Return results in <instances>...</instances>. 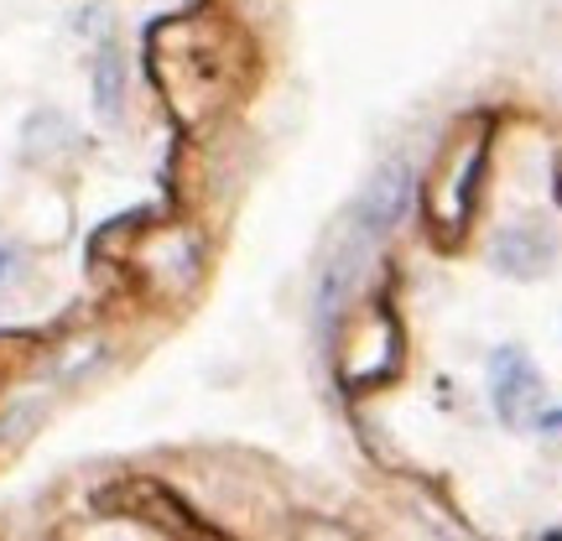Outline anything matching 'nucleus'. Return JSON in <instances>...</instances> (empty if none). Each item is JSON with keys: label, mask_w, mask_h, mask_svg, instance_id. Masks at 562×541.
Returning a JSON list of instances; mask_svg holds the SVG:
<instances>
[{"label": "nucleus", "mask_w": 562, "mask_h": 541, "mask_svg": "<svg viewBox=\"0 0 562 541\" xmlns=\"http://www.w3.org/2000/svg\"><path fill=\"white\" fill-rule=\"evenodd\" d=\"M16 281H21V256H16V250H11L5 240H0V297H5V292H11Z\"/></svg>", "instance_id": "obj_3"}, {"label": "nucleus", "mask_w": 562, "mask_h": 541, "mask_svg": "<svg viewBox=\"0 0 562 541\" xmlns=\"http://www.w3.org/2000/svg\"><path fill=\"white\" fill-rule=\"evenodd\" d=\"M121 104H125V63L115 47H104L100 63H94V110L104 121H121Z\"/></svg>", "instance_id": "obj_2"}, {"label": "nucleus", "mask_w": 562, "mask_h": 541, "mask_svg": "<svg viewBox=\"0 0 562 541\" xmlns=\"http://www.w3.org/2000/svg\"><path fill=\"white\" fill-rule=\"evenodd\" d=\"M406 208H412V167L396 157V161H385L381 172H375V182L364 188L360 214H355V240H381V235H391V229L406 219Z\"/></svg>", "instance_id": "obj_1"}]
</instances>
